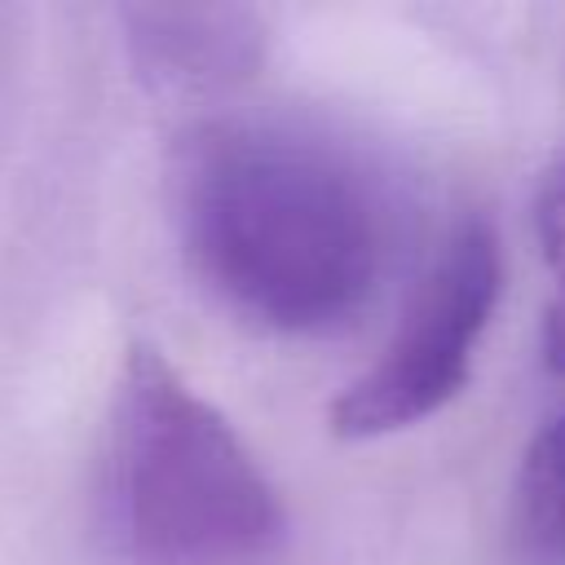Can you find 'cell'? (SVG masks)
<instances>
[{"mask_svg": "<svg viewBox=\"0 0 565 565\" xmlns=\"http://www.w3.org/2000/svg\"><path fill=\"white\" fill-rule=\"evenodd\" d=\"M172 216L207 291L278 335L349 327L388 256L384 199L362 159L260 115L203 119L177 141Z\"/></svg>", "mask_w": 565, "mask_h": 565, "instance_id": "6da1fadb", "label": "cell"}, {"mask_svg": "<svg viewBox=\"0 0 565 565\" xmlns=\"http://www.w3.org/2000/svg\"><path fill=\"white\" fill-rule=\"evenodd\" d=\"M97 530L119 565H260L282 543L269 477L150 344L128 349L110 393Z\"/></svg>", "mask_w": 565, "mask_h": 565, "instance_id": "7a4b0ae2", "label": "cell"}, {"mask_svg": "<svg viewBox=\"0 0 565 565\" xmlns=\"http://www.w3.org/2000/svg\"><path fill=\"white\" fill-rule=\"evenodd\" d=\"M499 282V238L481 221H468L441 247L384 358L335 397L331 433L344 441H366L437 415L468 384Z\"/></svg>", "mask_w": 565, "mask_h": 565, "instance_id": "3957f363", "label": "cell"}, {"mask_svg": "<svg viewBox=\"0 0 565 565\" xmlns=\"http://www.w3.org/2000/svg\"><path fill=\"white\" fill-rule=\"evenodd\" d=\"M124 26L137 71L159 88H225L265 57V26L238 4H141L124 13Z\"/></svg>", "mask_w": 565, "mask_h": 565, "instance_id": "277c9868", "label": "cell"}, {"mask_svg": "<svg viewBox=\"0 0 565 565\" xmlns=\"http://www.w3.org/2000/svg\"><path fill=\"white\" fill-rule=\"evenodd\" d=\"M508 543L516 565H565V415L530 441L516 468Z\"/></svg>", "mask_w": 565, "mask_h": 565, "instance_id": "5b68a950", "label": "cell"}, {"mask_svg": "<svg viewBox=\"0 0 565 565\" xmlns=\"http://www.w3.org/2000/svg\"><path fill=\"white\" fill-rule=\"evenodd\" d=\"M534 221H539V243L565 282V159L543 177L534 199Z\"/></svg>", "mask_w": 565, "mask_h": 565, "instance_id": "8992f818", "label": "cell"}, {"mask_svg": "<svg viewBox=\"0 0 565 565\" xmlns=\"http://www.w3.org/2000/svg\"><path fill=\"white\" fill-rule=\"evenodd\" d=\"M543 349H547V362L565 375V287H561V296H556V305H552V313H547Z\"/></svg>", "mask_w": 565, "mask_h": 565, "instance_id": "52a82bcc", "label": "cell"}]
</instances>
